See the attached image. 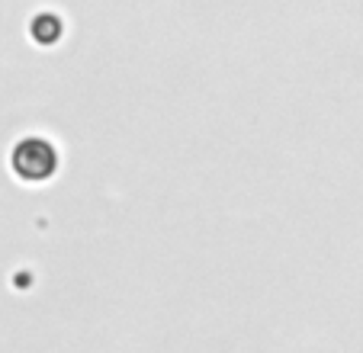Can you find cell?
I'll return each mask as SVG.
<instances>
[{"mask_svg": "<svg viewBox=\"0 0 363 353\" xmlns=\"http://www.w3.org/2000/svg\"><path fill=\"white\" fill-rule=\"evenodd\" d=\"M58 33H62V23H58L55 13H39L33 23V35L39 42H55Z\"/></svg>", "mask_w": 363, "mask_h": 353, "instance_id": "2", "label": "cell"}, {"mask_svg": "<svg viewBox=\"0 0 363 353\" xmlns=\"http://www.w3.org/2000/svg\"><path fill=\"white\" fill-rule=\"evenodd\" d=\"M10 164H13L16 176H23L29 184H42V180H48L55 174L58 151L45 138H23L13 148V155H10Z\"/></svg>", "mask_w": 363, "mask_h": 353, "instance_id": "1", "label": "cell"}]
</instances>
